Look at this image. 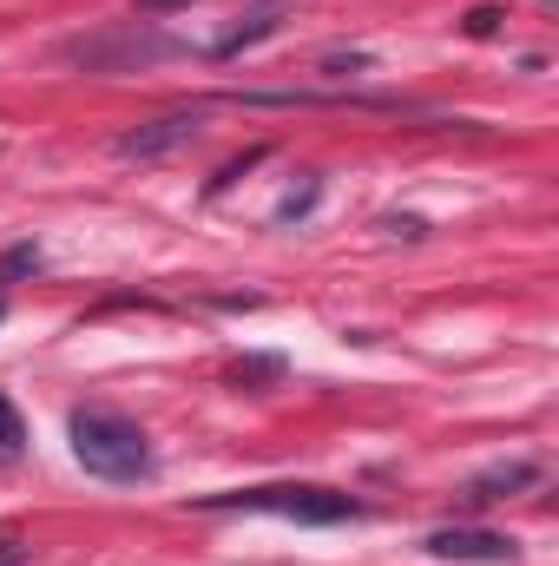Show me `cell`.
Instances as JSON below:
<instances>
[{
    "instance_id": "cell-1",
    "label": "cell",
    "mask_w": 559,
    "mask_h": 566,
    "mask_svg": "<svg viewBox=\"0 0 559 566\" xmlns=\"http://www.w3.org/2000/svg\"><path fill=\"white\" fill-rule=\"evenodd\" d=\"M191 46L158 33L151 20H106V27H86L73 40H60V60L80 66V73H145V66H165V60H184Z\"/></svg>"
},
{
    "instance_id": "cell-2",
    "label": "cell",
    "mask_w": 559,
    "mask_h": 566,
    "mask_svg": "<svg viewBox=\"0 0 559 566\" xmlns=\"http://www.w3.org/2000/svg\"><path fill=\"white\" fill-rule=\"evenodd\" d=\"M204 514H277V521H303V527H336L356 521L362 501L316 488V481H277V488H238V494H204Z\"/></svg>"
},
{
    "instance_id": "cell-3",
    "label": "cell",
    "mask_w": 559,
    "mask_h": 566,
    "mask_svg": "<svg viewBox=\"0 0 559 566\" xmlns=\"http://www.w3.org/2000/svg\"><path fill=\"white\" fill-rule=\"evenodd\" d=\"M73 454L86 474L99 481H145L151 474V441L139 422L113 416V409H73Z\"/></svg>"
},
{
    "instance_id": "cell-4",
    "label": "cell",
    "mask_w": 559,
    "mask_h": 566,
    "mask_svg": "<svg viewBox=\"0 0 559 566\" xmlns=\"http://www.w3.org/2000/svg\"><path fill=\"white\" fill-rule=\"evenodd\" d=\"M204 133V106H178V113H158V119H145L133 133H119V158H165V151H178V145H191Z\"/></svg>"
},
{
    "instance_id": "cell-5",
    "label": "cell",
    "mask_w": 559,
    "mask_h": 566,
    "mask_svg": "<svg viewBox=\"0 0 559 566\" xmlns=\"http://www.w3.org/2000/svg\"><path fill=\"white\" fill-rule=\"evenodd\" d=\"M421 547H428L434 560H487V566L520 560V541H514V534H494V527H434Z\"/></svg>"
},
{
    "instance_id": "cell-6",
    "label": "cell",
    "mask_w": 559,
    "mask_h": 566,
    "mask_svg": "<svg viewBox=\"0 0 559 566\" xmlns=\"http://www.w3.org/2000/svg\"><path fill=\"white\" fill-rule=\"evenodd\" d=\"M540 481V468L534 461H507V468H487L474 488H467V501L481 507V501H507V494H520V488H534Z\"/></svg>"
},
{
    "instance_id": "cell-7",
    "label": "cell",
    "mask_w": 559,
    "mask_h": 566,
    "mask_svg": "<svg viewBox=\"0 0 559 566\" xmlns=\"http://www.w3.org/2000/svg\"><path fill=\"white\" fill-rule=\"evenodd\" d=\"M20 448H27V422H20V409L0 396V461H13Z\"/></svg>"
},
{
    "instance_id": "cell-8",
    "label": "cell",
    "mask_w": 559,
    "mask_h": 566,
    "mask_svg": "<svg viewBox=\"0 0 559 566\" xmlns=\"http://www.w3.org/2000/svg\"><path fill=\"white\" fill-rule=\"evenodd\" d=\"M27 560H33V547L20 534H0V566H27Z\"/></svg>"
},
{
    "instance_id": "cell-9",
    "label": "cell",
    "mask_w": 559,
    "mask_h": 566,
    "mask_svg": "<svg viewBox=\"0 0 559 566\" xmlns=\"http://www.w3.org/2000/svg\"><path fill=\"white\" fill-rule=\"evenodd\" d=\"M494 27H500V7H474V13H467V33H481V40H487Z\"/></svg>"
},
{
    "instance_id": "cell-10",
    "label": "cell",
    "mask_w": 559,
    "mask_h": 566,
    "mask_svg": "<svg viewBox=\"0 0 559 566\" xmlns=\"http://www.w3.org/2000/svg\"><path fill=\"white\" fill-rule=\"evenodd\" d=\"M33 264H40V251H13V258L0 264V283H7V277H20V271H33Z\"/></svg>"
},
{
    "instance_id": "cell-11",
    "label": "cell",
    "mask_w": 559,
    "mask_h": 566,
    "mask_svg": "<svg viewBox=\"0 0 559 566\" xmlns=\"http://www.w3.org/2000/svg\"><path fill=\"white\" fill-rule=\"evenodd\" d=\"M145 7H178V0H145Z\"/></svg>"
},
{
    "instance_id": "cell-12",
    "label": "cell",
    "mask_w": 559,
    "mask_h": 566,
    "mask_svg": "<svg viewBox=\"0 0 559 566\" xmlns=\"http://www.w3.org/2000/svg\"><path fill=\"white\" fill-rule=\"evenodd\" d=\"M0 316H7V303H0Z\"/></svg>"
}]
</instances>
